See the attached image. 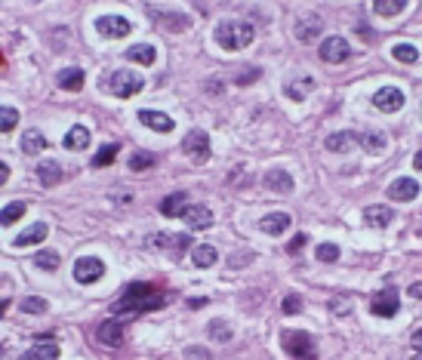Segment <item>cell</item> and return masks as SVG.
I'll return each mask as SVG.
<instances>
[{
	"label": "cell",
	"mask_w": 422,
	"mask_h": 360,
	"mask_svg": "<svg viewBox=\"0 0 422 360\" xmlns=\"http://www.w3.org/2000/svg\"><path fill=\"white\" fill-rule=\"evenodd\" d=\"M47 234H49V228L44 225V222H34L31 228H25L22 234L13 237V247H16V249H25V247H31V243L47 240Z\"/></svg>",
	"instance_id": "cell-17"
},
{
	"label": "cell",
	"mask_w": 422,
	"mask_h": 360,
	"mask_svg": "<svg viewBox=\"0 0 422 360\" xmlns=\"http://www.w3.org/2000/svg\"><path fill=\"white\" fill-rule=\"evenodd\" d=\"M373 105L379 108V111L395 114V111H400V108H404V92H400L398 86H382V90L373 92Z\"/></svg>",
	"instance_id": "cell-11"
},
{
	"label": "cell",
	"mask_w": 422,
	"mask_h": 360,
	"mask_svg": "<svg viewBox=\"0 0 422 360\" xmlns=\"http://www.w3.org/2000/svg\"><path fill=\"white\" fill-rule=\"evenodd\" d=\"M284 314H299L302 311V296H296V293H290L287 299H284Z\"/></svg>",
	"instance_id": "cell-43"
},
{
	"label": "cell",
	"mask_w": 422,
	"mask_h": 360,
	"mask_svg": "<svg viewBox=\"0 0 422 360\" xmlns=\"http://www.w3.org/2000/svg\"><path fill=\"white\" fill-rule=\"evenodd\" d=\"M96 31L102 34L105 40H120V38H127V34L133 31V25H130V19L108 13V16H99L96 19Z\"/></svg>",
	"instance_id": "cell-7"
},
{
	"label": "cell",
	"mask_w": 422,
	"mask_h": 360,
	"mask_svg": "<svg viewBox=\"0 0 422 360\" xmlns=\"http://www.w3.org/2000/svg\"><path fill=\"white\" fill-rule=\"evenodd\" d=\"M293 31H296V38L302 40V43H314V40H318V34L324 31V19L314 16V13H309V16H302V19L296 22V28H293Z\"/></svg>",
	"instance_id": "cell-14"
},
{
	"label": "cell",
	"mask_w": 422,
	"mask_h": 360,
	"mask_svg": "<svg viewBox=\"0 0 422 360\" xmlns=\"http://www.w3.org/2000/svg\"><path fill=\"white\" fill-rule=\"evenodd\" d=\"M314 256H318V262H339V247L336 243H318Z\"/></svg>",
	"instance_id": "cell-39"
},
{
	"label": "cell",
	"mask_w": 422,
	"mask_h": 360,
	"mask_svg": "<svg viewBox=\"0 0 422 360\" xmlns=\"http://www.w3.org/2000/svg\"><path fill=\"white\" fill-rule=\"evenodd\" d=\"M391 56H395L398 62H407V65H416V62H419L416 47H410V43H398V47L391 49Z\"/></svg>",
	"instance_id": "cell-36"
},
{
	"label": "cell",
	"mask_w": 422,
	"mask_h": 360,
	"mask_svg": "<svg viewBox=\"0 0 422 360\" xmlns=\"http://www.w3.org/2000/svg\"><path fill=\"white\" fill-rule=\"evenodd\" d=\"M410 296H413V299H422V284H413V286H410Z\"/></svg>",
	"instance_id": "cell-48"
},
{
	"label": "cell",
	"mask_w": 422,
	"mask_h": 360,
	"mask_svg": "<svg viewBox=\"0 0 422 360\" xmlns=\"http://www.w3.org/2000/svg\"><path fill=\"white\" fill-rule=\"evenodd\" d=\"M19 308H22L25 314H44L49 305H47V299H40V296H28V299H22Z\"/></svg>",
	"instance_id": "cell-41"
},
{
	"label": "cell",
	"mask_w": 422,
	"mask_h": 360,
	"mask_svg": "<svg viewBox=\"0 0 422 360\" xmlns=\"http://www.w3.org/2000/svg\"><path fill=\"white\" fill-rule=\"evenodd\" d=\"M96 339H99V345H105V348H120V345H124V323L117 318L105 320L102 327L96 329Z\"/></svg>",
	"instance_id": "cell-12"
},
{
	"label": "cell",
	"mask_w": 422,
	"mask_h": 360,
	"mask_svg": "<svg viewBox=\"0 0 422 360\" xmlns=\"http://www.w3.org/2000/svg\"><path fill=\"white\" fill-rule=\"evenodd\" d=\"M259 74H262V71H259V68H250V71H241V74H238V77H234V81H238L241 86H247V83H253V81H259Z\"/></svg>",
	"instance_id": "cell-44"
},
{
	"label": "cell",
	"mask_w": 422,
	"mask_h": 360,
	"mask_svg": "<svg viewBox=\"0 0 422 360\" xmlns=\"http://www.w3.org/2000/svg\"><path fill=\"white\" fill-rule=\"evenodd\" d=\"M305 243H309V234H296V237H293V240L287 243V253H290V256H296L299 249L305 247Z\"/></svg>",
	"instance_id": "cell-45"
},
{
	"label": "cell",
	"mask_w": 422,
	"mask_h": 360,
	"mask_svg": "<svg viewBox=\"0 0 422 360\" xmlns=\"http://www.w3.org/2000/svg\"><path fill=\"white\" fill-rule=\"evenodd\" d=\"M28 213V206L22 204V200H16V204H6L3 210H0V225L3 228H10V225H16L19 219Z\"/></svg>",
	"instance_id": "cell-28"
},
{
	"label": "cell",
	"mask_w": 422,
	"mask_h": 360,
	"mask_svg": "<svg viewBox=\"0 0 422 360\" xmlns=\"http://www.w3.org/2000/svg\"><path fill=\"white\" fill-rule=\"evenodd\" d=\"M281 345L284 351L293 360H318V348H314V339L305 329H284L281 333Z\"/></svg>",
	"instance_id": "cell-3"
},
{
	"label": "cell",
	"mask_w": 422,
	"mask_h": 360,
	"mask_svg": "<svg viewBox=\"0 0 422 360\" xmlns=\"http://www.w3.org/2000/svg\"><path fill=\"white\" fill-rule=\"evenodd\" d=\"M154 167V154H148V151H136L130 157V170L142 172V170H152Z\"/></svg>",
	"instance_id": "cell-38"
},
{
	"label": "cell",
	"mask_w": 422,
	"mask_h": 360,
	"mask_svg": "<svg viewBox=\"0 0 422 360\" xmlns=\"http://www.w3.org/2000/svg\"><path fill=\"white\" fill-rule=\"evenodd\" d=\"M83 81H87V74H83L81 68H62L59 71V86L68 92H77L83 86Z\"/></svg>",
	"instance_id": "cell-25"
},
{
	"label": "cell",
	"mask_w": 422,
	"mask_h": 360,
	"mask_svg": "<svg viewBox=\"0 0 422 360\" xmlns=\"http://www.w3.org/2000/svg\"><path fill=\"white\" fill-rule=\"evenodd\" d=\"M139 120L145 124L148 129H154V133H173V117L163 111H152V108H142L139 111Z\"/></svg>",
	"instance_id": "cell-15"
},
{
	"label": "cell",
	"mask_w": 422,
	"mask_h": 360,
	"mask_svg": "<svg viewBox=\"0 0 422 360\" xmlns=\"http://www.w3.org/2000/svg\"><path fill=\"white\" fill-rule=\"evenodd\" d=\"M6 311H10V299H0V318H6Z\"/></svg>",
	"instance_id": "cell-50"
},
{
	"label": "cell",
	"mask_w": 422,
	"mask_h": 360,
	"mask_svg": "<svg viewBox=\"0 0 422 360\" xmlns=\"http://www.w3.org/2000/svg\"><path fill=\"white\" fill-rule=\"evenodd\" d=\"M188 357H210V354H206V351H200V348H188Z\"/></svg>",
	"instance_id": "cell-49"
},
{
	"label": "cell",
	"mask_w": 422,
	"mask_h": 360,
	"mask_svg": "<svg viewBox=\"0 0 422 360\" xmlns=\"http://www.w3.org/2000/svg\"><path fill=\"white\" fill-rule=\"evenodd\" d=\"M266 188L277 191V194H287V191H293V176L287 170H281V167L268 170L266 172Z\"/></svg>",
	"instance_id": "cell-22"
},
{
	"label": "cell",
	"mask_w": 422,
	"mask_h": 360,
	"mask_svg": "<svg viewBox=\"0 0 422 360\" xmlns=\"http://www.w3.org/2000/svg\"><path fill=\"white\" fill-rule=\"evenodd\" d=\"M34 265L44 271H56L59 268V253H56V249H40V253L34 256Z\"/></svg>",
	"instance_id": "cell-35"
},
{
	"label": "cell",
	"mask_w": 422,
	"mask_h": 360,
	"mask_svg": "<svg viewBox=\"0 0 422 360\" xmlns=\"http://www.w3.org/2000/svg\"><path fill=\"white\" fill-rule=\"evenodd\" d=\"M391 219H395V213H391V206H382V204H373L364 210V222H367L370 228H389Z\"/></svg>",
	"instance_id": "cell-20"
},
{
	"label": "cell",
	"mask_w": 422,
	"mask_h": 360,
	"mask_svg": "<svg viewBox=\"0 0 422 360\" xmlns=\"http://www.w3.org/2000/svg\"><path fill=\"white\" fill-rule=\"evenodd\" d=\"M105 275V262L96 256H83L74 262V280L77 284H96Z\"/></svg>",
	"instance_id": "cell-8"
},
{
	"label": "cell",
	"mask_w": 422,
	"mask_h": 360,
	"mask_svg": "<svg viewBox=\"0 0 422 360\" xmlns=\"http://www.w3.org/2000/svg\"><path fill=\"white\" fill-rule=\"evenodd\" d=\"M59 354H62L59 342L47 339V333H44V339H40L38 345H31V348L25 351V360H59Z\"/></svg>",
	"instance_id": "cell-16"
},
{
	"label": "cell",
	"mask_w": 422,
	"mask_h": 360,
	"mask_svg": "<svg viewBox=\"0 0 422 360\" xmlns=\"http://www.w3.org/2000/svg\"><path fill=\"white\" fill-rule=\"evenodd\" d=\"M68 151H83L90 145V129L87 126H71L65 133V142H62Z\"/></svg>",
	"instance_id": "cell-24"
},
{
	"label": "cell",
	"mask_w": 422,
	"mask_h": 360,
	"mask_svg": "<svg viewBox=\"0 0 422 360\" xmlns=\"http://www.w3.org/2000/svg\"><path fill=\"white\" fill-rule=\"evenodd\" d=\"M256 38L253 25L250 22H241V19H228V22H219L216 25V43L228 53H238V49L250 47Z\"/></svg>",
	"instance_id": "cell-2"
},
{
	"label": "cell",
	"mask_w": 422,
	"mask_h": 360,
	"mask_svg": "<svg viewBox=\"0 0 422 360\" xmlns=\"http://www.w3.org/2000/svg\"><path fill=\"white\" fill-rule=\"evenodd\" d=\"M413 345H416V348H422V327L416 329V333H413Z\"/></svg>",
	"instance_id": "cell-51"
},
{
	"label": "cell",
	"mask_w": 422,
	"mask_h": 360,
	"mask_svg": "<svg viewBox=\"0 0 422 360\" xmlns=\"http://www.w3.org/2000/svg\"><path fill=\"white\" fill-rule=\"evenodd\" d=\"M6 179H10V167L0 161V185H6Z\"/></svg>",
	"instance_id": "cell-47"
},
{
	"label": "cell",
	"mask_w": 422,
	"mask_h": 360,
	"mask_svg": "<svg viewBox=\"0 0 422 360\" xmlns=\"http://www.w3.org/2000/svg\"><path fill=\"white\" fill-rule=\"evenodd\" d=\"M127 59H130V62H139V65H154L157 49L152 47V43H136V47L127 49Z\"/></svg>",
	"instance_id": "cell-26"
},
{
	"label": "cell",
	"mask_w": 422,
	"mask_h": 360,
	"mask_svg": "<svg viewBox=\"0 0 422 360\" xmlns=\"http://www.w3.org/2000/svg\"><path fill=\"white\" fill-rule=\"evenodd\" d=\"M47 148V139L40 129H28V133L22 136V151L25 154H40V151Z\"/></svg>",
	"instance_id": "cell-29"
},
{
	"label": "cell",
	"mask_w": 422,
	"mask_h": 360,
	"mask_svg": "<svg viewBox=\"0 0 422 360\" xmlns=\"http://www.w3.org/2000/svg\"><path fill=\"white\" fill-rule=\"evenodd\" d=\"M182 219L188 222L191 231H206V228L213 225V213H210V206H188Z\"/></svg>",
	"instance_id": "cell-18"
},
{
	"label": "cell",
	"mask_w": 422,
	"mask_h": 360,
	"mask_svg": "<svg viewBox=\"0 0 422 360\" xmlns=\"http://www.w3.org/2000/svg\"><path fill=\"white\" fill-rule=\"evenodd\" d=\"M348 56H352V47H348V40L339 38V34H333V38H327L320 43V59L327 65H339V62H346Z\"/></svg>",
	"instance_id": "cell-9"
},
{
	"label": "cell",
	"mask_w": 422,
	"mask_h": 360,
	"mask_svg": "<svg viewBox=\"0 0 422 360\" xmlns=\"http://www.w3.org/2000/svg\"><path fill=\"white\" fill-rule=\"evenodd\" d=\"M389 197L391 200H398V204H407V200H413L419 194V182L416 179H410V176H400V179H395V182L389 185Z\"/></svg>",
	"instance_id": "cell-13"
},
{
	"label": "cell",
	"mask_w": 422,
	"mask_h": 360,
	"mask_svg": "<svg viewBox=\"0 0 422 360\" xmlns=\"http://www.w3.org/2000/svg\"><path fill=\"white\" fill-rule=\"evenodd\" d=\"M370 311L376 314V318H395L400 311V296L395 286H382L379 293H373V299H370Z\"/></svg>",
	"instance_id": "cell-5"
},
{
	"label": "cell",
	"mask_w": 422,
	"mask_h": 360,
	"mask_svg": "<svg viewBox=\"0 0 422 360\" xmlns=\"http://www.w3.org/2000/svg\"><path fill=\"white\" fill-rule=\"evenodd\" d=\"M355 142V133H333L327 136V151H333V154H342V151H348Z\"/></svg>",
	"instance_id": "cell-32"
},
{
	"label": "cell",
	"mask_w": 422,
	"mask_h": 360,
	"mask_svg": "<svg viewBox=\"0 0 422 360\" xmlns=\"http://www.w3.org/2000/svg\"><path fill=\"white\" fill-rule=\"evenodd\" d=\"M373 10L379 16H400V13L407 10V0H373Z\"/></svg>",
	"instance_id": "cell-31"
},
{
	"label": "cell",
	"mask_w": 422,
	"mask_h": 360,
	"mask_svg": "<svg viewBox=\"0 0 422 360\" xmlns=\"http://www.w3.org/2000/svg\"><path fill=\"white\" fill-rule=\"evenodd\" d=\"M102 86L111 92V96L130 99V96H136V92L142 90V86H145V81H142V74H136V71H130V68H117V71H111L108 81H105Z\"/></svg>",
	"instance_id": "cell-4"
},
{
	"label": "cell",
	"mask_w": 422,
	"mask_h": 360,
	"mask_svg": "<svg viewBox=\"0 0 422 360\" xmlns=\"http://www.w3.org/2000/svg\"><path fill=\"white\" fill-rule=\"evenodd\" d=\"M413 167L422 170V151H416V157H413Z\"/></svg>",
	"instance_id": "cell-53"
},
{
	"label": "cell",
	"mask_w": 422,
	"mask_h": 360,
	"mask_svg": "<svg viewBox=\"0 0 422 360\" xmlns=\"http://www.w3.org/2000/svg\"><path fill=\"white\" fill-rule=\"evenodd\" d=\"M259 228L266 234L271 237H277V234H284L290 228V213H268V215H262L259 219Z\"/></svg>",
	"instance_id": "cell-21"
},
{
	"label": "cell",
	"mask_w": 422,
	"mask_h": 360,
	"mask_svg": "<svg viewBox=\"0 0 422 360\" xmlns=\"http://www.w3.org/2000/svg\"><path fill=\"white\" fill-rule=\"evenodd\" d=\"M157 22H163V25L173 28V31H185V28L191 25V19L182 16V13H161V16H157Z\"/></svg>",
	"instance_id": "cell-33"
},
{
	"label": "cell",
	"mask_w": 422,
	"mask_h": 360,
	"mask_svg": "<svg viewBox=\"0 0 422 360\" xmlns=\"http://www.w3.org/2000/svg\"><path fill=\"white\" fill-rule=\"evenodd\" d=\"M188 305H191V308H204V305H206V299H191Z\"/></svg>",
	"instance_id": "cell-52"
},
{
	"label": "cell",
	"mask_w": 422,
	"mask_h": 360,
	"mask_svg": "<svg viewBox=\"0 0 422 360\" xmlns=\"http://www.w3.org/2000/svg\"><path fill=\"white\" fill-rule=\"evenodd\" d=\"M314 90V81L311 77H299V81H290L287 83V96L293 99V102H302L305 96Z\"/></svg>",
	"instance_id": "cell-30"
},
{
	"label": "cell",
	"mask_w": 422,
	"mask_h": 360,
	"mask_svg": "<svg viewBox=\"0 0 422 360\" xmlns=\"http://www.w3.org/2000/svg\"><path fill=\"white\" fill-rule=\"evenodd\" d=\"M206 333H210L213 342H228V339H232V327H228L225 320H210Z\"/></svg>",
	"instance_id": "cell-37"
},
{
	"label": "cell",
	"mask_w": 422,
	"mask_h": 360,
	"mask_svg": "<svg viewBox=\"0 0 422 360\" xmlns=\"http://www.w3.org/2000/svg\"><path fill=\"white\" fill-rule=\"evenodd\" d=\"M167 305V293L157 290L154 284H130L124 290V296L114 302V318H136V314H148Z\"/></svg>",
	"instance_id": "cell-1"
},
{
	"label": "cell",
	"mask_w": 422,
	"mask_h": 360,
	"mask_svg": "<svg viewBox=\"0 0 422 360\" xmlns=\"http://www.w3.org/2000/svg\"><path fill=\"white\" fill-rule=\"evenodd\" d=\"M148 247L167 249V253H173V256H182L185 249L191 247V237H188V234H152Z\"/></svg>",
	"instance_id": "cell-10"
},
{
	"label": "cell",
	"mask_w": 422,
	"mask_h": 360,
	"mask_svg": "<svg viewBox=\"0 0 422 360\" xmlns=\"http://www.w3.org/2000/svg\"><path fill=\"white\" fill-rule=\"evenodd\" d=\"M117 151H120V145H105L96 157H92V167H108L114 157H117Z\"/></svg>",
	"instance_id": "cell-42"
},
{
	"label": "cell",
	"mask_w": 422,
	"mask_h": 360,
	"mask_svg": "<svg viewBox=\"0 0 422 360\" xmlns=\"http://www.w3.org/2000/svg\"><path fill=\"white\" fill-rule=\"evenodd\" d=\"M330 308H333V314H348V299H333Z\"/></svg>",
	"instance_id": "cell-46"
},
{
	"label": "cell",
	"mask_w": 422,
	"mask_h": 360,
	"mask_svg": "<svg viewBox=\"0 0 422 360\" xmlns=\"http://www.w3.org/2000/svg\"><path fill=\"white\" fill-rule=\"evenodd\" d=\"M216 247H210V243H200V247L191 249V262L197 265V268H210V265H216Z\"/></svg>",
	"instance_id": "cell-27"
},
{
	"label": "cell",
	"mask_w": 422,
	"mask_h": 360,
	"mask_svg": "<svg viewBox=\"0 0 422 360\" xmlns=\"http://www.w3.org/2000/svg\"><path fill=\"white\" fill-rule=\"evenodd\" d=\"M185 210H188V194H185V191H173L170 197H163V200H161V213L167 215V219L185 215Z\"/></svg>",
	"instance_id": "cell-19"
},
{
	"label": "cell",
	"mask_w": 422,
	"mask_h": 360,
	"mask_svg": "<svg viewBox=\"0 0 422 360\" xmlns=\"http://www.w3.org/2000/svg\"><path fill=\"white\" fill-rule=\"evenodd\" d=\"M413 360H422V348H416V354H413Z\"/></svg>",
	"instance_id": "cell-54"
},
{
	"label": "cell",
	"mask_w": 422,
	"mask_h": 360,
	"mask_svg": "<svg viewBox=\"0 0 422 360\" xmlns=\"http://www.w3.org/2000/svg\"><path fill=\"white\" fill-rule=\"evenodd\" d=\"M38 179L47 185V188H56V185L62 182V167L56 161H44L38 163Z\"/></svg>",
	"instance_id": "cell-23"
},
{
	"label": "cell",
	"mask_w": 422,
	"mask_h": 360,
	"mask_svg": "<svg viewBox=\"0 0 422 360\" xmlns=\"http://www.w3.org/2000/svg\"><path fill=\"white\" fill-rule=\"evenodd\" d=\"M19 124V111L16 108H0V133H10Z\"/></svg>",
	"instance_id": "cell-40"
},
{
	"label": "cell",
	"mask_w": 422,
	"mask_h": 360,
	"mask_svg": "<svg viewBox=\"0 0 422 360\" xmlns=\"http://www.w3.org/2000/svg\"><path fill=\"white\" fill-rule=\"evenodd\" d=\"M182 151L195 163H206L210 161V136H206L204 129H191V133L182 139Z\"/></svg>",
	"instance_id": "cell-6"
},
{
	"label": "cell",
	"mask_w": 422,
	"mask_h": 360,
	"mask_svg": "<svg viewBox=\"0 0 422 360\" xmlns=\"http://www.w3.org/2000/svg\"><path fill=\"white\" fill-rule=\"evenodd\" d=\"M361 145H364V151H370V154H379V151H385V136L382 133H364L361 136Z\"/></svg>",
	"instance_id": "cell-34"
}]
</instances>
